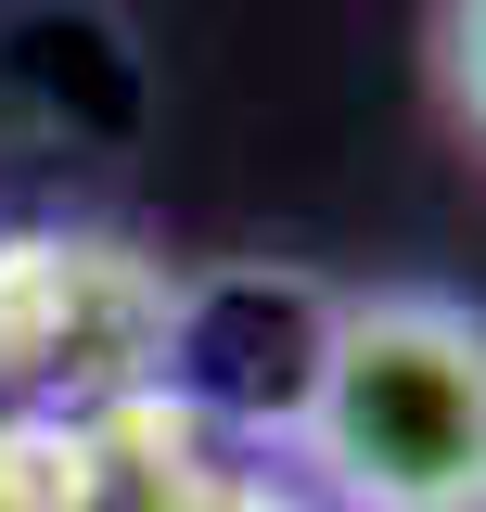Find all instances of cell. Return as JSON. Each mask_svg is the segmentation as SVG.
Masks as SVG:
<instances>
[{"mask_svg": "<svg viewBox=\"0 0 486 512\" xmlns=\"http://www.w3.org/2000/svg\"><path fill=\"white\" fill-rule=\"evenodd\" d=\"M295 448L346 512H486V308L423 282L346 295Z\"/></svg>", "mask_w": 486, "mask_h": 512, "instance_id": "cell-1", "label": "cell"}, {"mask_svg": "<svg viewBox=\"0 0 486 512\" xmlns=\"http://www.w3.org/2000/svg\"><path fill=\"white\" fill-rule=\"evenodd\" d=\"M167 320H180V282L141 269L128 244H90V231H26L0 244V359L13 372H167Z\"/></svg>", "mask_w": 486, "mask_h": 512, "instance_id": "cell-2", "label": "cell"}, {"mask_svg": "<svg viewBox=\"0 0 486 512\" xmlns=\"http://www.w3.org/2000/svg\"><path fill=\"white\" fill-rule=\"evenodd\" d=\"M435 90L486 141V0H435Z\"/></svg>", "mask_w": 486, "mask_h": 512, "instance_id": "cell-3", "label": "cell"}]
</instances>
